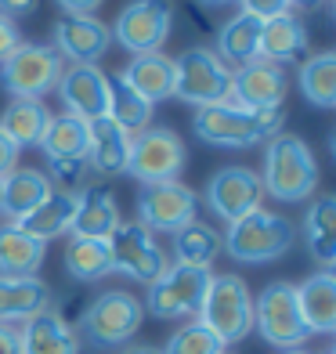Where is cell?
Returning <instances> with one entry per match:
<instances>
[{"instance_id": "obj_12", "label": "cell", "mask_w": 336, "mask_h": 354, "mask_svg": "<svg viewBox=\"0 0 336 354\" xmlns=\"http://www.w3.org/2000/svg\"><path fill=\"white\" fill-rule=\"evenodd\" d=\"M170 22H174L170 0H131L120 11L116 26H112V40L127 47L134 58L156 55V51H163V44L170 37Z\"/></svg>"}, {"instance_id": "obj_38", "label": "cell", "mask_w": 336, "mask_h": 354, "mask_svg": "<svg viewBox=\"0 0 336 354\" xmlns=\"http://www.w3.org/2000/svg\"><path fill=\"white\" fill-rule=\"evenodd\" d=\"M37 8H40V0H0V15L15 26L29 19V15H37Z\"/></svg>"}, {"instance_id": "obj_9", "label": "cell", "mask_w": 336, "mask_h": 354, "mask_svg": "<svg viewBox=\"0 0 336 354\" xmlns=\"http://www.w3.org/2000/svg\"><path fill=\"white\" fill-rule=\"evenodd\" d=\"M185 141L170 127H145L141 134L131 138V159H127V174L141 185H163L178 181L185 170Z\"/></svg>"}, {"instance_id": "obj_46", "label": "cell", "mask_w": 336, "mask_h": 354, "mask_svg": "<svg viewBox=\"0 0 336 354\" xmlns=\"http://www.w3.org/2000/svg\"><path fill=\"white\" fill-rule=\"evenodd\" d=\"M279 354H308V351H300V347H293V351H279Z\"/></svg>"}, {"instance_id": "obj_42", "label": "cell", "mask_w": 336, "mask_h": 354, "mask_svg": "<svg viewBox=\"0 0 336 354\" xmlns=\"http://www.w3.org/2000/svg\"><path fill=\"white\" fill-rule=\"evenodd\" d=\"M0 354H22V336L15 326H4L0 322Z\"/></svg>"}, {"instance_id": "obj_10", "label": "cell", "mask_w": 336, "mask_h": 354, "mask_svg": "<svg viewBox=\"0 0 336 354\" xmlns=\"http://www.w3.org/2000/svg\"><path fill=\"white\" fill-rule=\"evenodd\" d=\"M214 271L210 268H185V264H170L163 275L149 286V297L141 300V308L149 315L174 322V318H192L199 315V304L206 297Z\"/></svg>"}, {"instance_id": "obj_41", "label": "cell", "mask_w": 336, "mask_h": 354, "mask_svg": "<svg viewBox=\"0 0 336 354\" xmlns=\"http://www.w3.org/2000/svg\"><path fill=\"white\" fill-rule=\"evenodd\" d=\"M15 167H19V149H15L4 134H0V181H4Z\"/></svg>"}, {"instance_id": "obj_6", "label": "cell", "mask_w": 336, "mask_h": 354, "mask_svg": "<svg viewBox=\"0 0 336 354\" xmlns=\"http://www.w3.org/2000/svg\"><path fill=\"white\" fill-rule=\"evenodd\" d=\"M62 69L66 62L51 44H22L0 62V87L11 94V102H40L58 87Z\"/></svg>"}, {"instance_id": "obj_36", "label": "cell", "mask_w": 336, "mask_h": 354, "mask_svg": "<svg viewBox=\"0 0 336 354\" xmlns=\"http://www.w3.org/2000/svg\"><path fill=\"white\" fill-rule=\"evenodd\" d=\"M163 354H224V344L203 326L199 318H192L178 333H170Z\"/></svg>"}, {"instance_id": "obj_8", "label": "cell", "mask_w": 336, "mask_h": 354, "mask_svg": "<svg viewBox=\"0 0 336 354\" xmlns=\"http://www.w3.org/2000/svg\"><path fill=\"white\" fill-rule=\"evenodd\" d=\"M253 329L264 336V344L279 351H293L308 344V326L297 308V286L293 282H271L253 300Z\"/></svg>"}, {"instance_id": "obj_40", "label": "cell", "mask_w": 336, "mask_h": 354, "mask_svg": "<svg viewBox=\"0 0 336 354\" xmlns=\"http://www.w3.org/2000/svg\"><path fill=\"white\" fill-rule=\"evenodd\" d=\"M55 4L66 11V15H76V19H84V15H94L105 0H55Z\"/></svg>"}, {"instance_id": "obj_39", "label": "cell", "mask_w": 336, "mask_h": 354, "mask_svg": "<svg viewBox=\"0 0 336 354\" xmlns=\"http://www.w3.org/2000/svg\"><path fill=\"white\" fill-rule=\"evenodd\" d=\"M22 44H26V40L19 37V26H15V22H8L4 15H0V62H4L8 55H15Z\"/></svg>"}, {"instance_id": "obj_34", "label": "cell", "mask_w": 336, "mask_h": 354, "mask_svg": "<svg viewBox=\"0 0 336 354\" xmlns=\"http://www.w3.org/2000/svg\"><path fill=\"white\" fill-rule=\"evenodd\" d=\"M221 253V235L203 221H192L174 232V261L185 268H210Z\"/></svg>"}, {"instance_id": "obj_1", "label": "cell", "mask_w": 336, "mask_h": 354, "mask_svg": "<svg viewBox=\"0 0 336 354\" xmlns=\"http://www.w3.org/2000/svg\"><path fill=\"white\" fill-rule=\"evenodd\" d=\"M282 123H286V105L253 112V109L224 102V105L196 109L192 131L199 134V141L214 145V149H253V145L282 134Z\"/></svg>"}, {"instance_id": "obj_33", "label": "cell", "mask_w": 336, "mask_h": 354, "mask_svg": "<svg viewBox=\"0 0 336 354\" xmlns=\"http://www.w3.org/2000/svg\"><path fill=\"white\" fill-rule=\"evenodd\" d=\"M109 120L120 127L127 138L141 134L145 127H152V105L141 98L138 91H131L120 76H109Z\"/></svg>"}, {"instance_id": "obj_31", "label": "cell", "mask_w": 336, "mask_h": 354, "mask_svg": "<svg viewBox=\"0 0 336 354\" xmlns=\"http://www.w3.org/2000/svg\"><path fill=\"white\" fill-rule=\"evenodd\" d=\"M261 19H253V15H235L232 22H224L221 37H217V58L224 66H246V62L261 58Z\"/></svg>"}, {"instance_id": "obj_5", "label": "cell", "mask_w": 336, "mask_h": 354, "mask_svg": "<svg viewBox=\"0 0 336 354\" xmlns=\"http://www.w3.org/2000/svg\"><path fill=\"white\" fill-rule=\"evenodd\" d=\"M199 322L217 340L228 347L246 340L253 329V297L250 286L239 275H214L206 286V297L199 304Z\"/></svg>"}, {"instance_id": "obj_20", "label": "cell", "mask_w": 336, "mask_h": 354, "mask_svg": "<svg viewBox=\"0 0 336 354\" xmlns=\"http://www.w3.org/2000/svg\"><path fill=\"white\" fill-rule=\"evenodd\" d=\"M55 192L51 177L44 170H33V167H15L4 181H0V214H8L11 224L22 221L37 210V206Z\"/></svg>"}, {"instance_id": "obj_47", "label": "cell", "mask_w": 336, "mask_h": 354, "mask_svg": "<svg viewBox=\"0 0 336 354\" xmlns=\"http://www.w3.org/2000/svg\"><path fill=\"white\" fill-rule=\"evenodd\" d=\"M326 354H336V351H326Z\"/></svg>"}, {"instance_id": "obj_11", "label": "cell", "mask_w": 336, "mask_h": 354, "mask_svg": "<svg viewBox=\"0 0 336 354\" xmlns=\"http://www.w3.org/2000/svg\"><path fill=\"white\" fill-rule=\"evenodd\" d=\"M134 214L145 232H163L174 235L185 224L199 221V196L181 181H163V185H141L134 196Z\"/></svg>"}, {"instance_id": "obj_23", "label": "cell", "mask_w": 336, "mask_h": 354, "mask_svg": "<svg viewBox=\"0 0 336 354\" xmlns=\"http://www.w3.org/2000/svg\"><path fill=\"white\" fill-rule=\"evenodd\" d=\"M73 217H76V192L73 188H55L51 196H47L40 206L29 217L15 221L26 235H33L37 243H51V239L66 235L73 228Z\"/></svg>"}, {"instance_id": "obj_14", "label": "cell", "mask_w": 336, "mask_h": 354, "mask_svg": "<svg viewBox=\"0 0 336 354\" xmlns=\"http://www.w3.org/2000/svg\"><path fill=\"white\" fill-rule=\"evenodd\" d=\"M203 196L214 217H221L224 224H235L239 217L261 210V196H264L261 174H253L250 167H221L206 181Z\"/></svg>"}, {"instance_id": "obj_2", "label": "cell", "mask_w": 336, "mask_h": 354, "mask_svg": "<svg viewBox=\"0 0 336 354\" xmlns=\"http://www.w3.org/2000/svg\"><path fill=\"white\" fill-rule=\"evenodd\" d=\"M261 188L279 203H304L318 188V159L311 145L297 134H275L264 149V177Z\"/></svg>"}, {"instance_id": "obj_43", "label": "cell", "mask_w": 336, "mask_h": 354, "mask_svg": "<svg viewBox=\"0 0 336 354\" xmlns=\"http://www.w3.org/2000/svg\"><path fill=\"white\" fill-rule=\"evenodd\" d=\"M123 354H163L159 347H149V344H141V347H127Z\"/></svg>"}, {"instance_id": "obj_17", "label": "cell", "mask_w": 336, "mask_h": 354, "mask_svg": "<svg viewBox=\"0 0 336 354\" xmlns=\"http://www.w3.org/2000/svg\"><path fill=\"white\" fill-rule=\"evenodd\" d=\"M55 91L66 112L76 120L94 123L109 116V76L98 66H66Z\"/></svg>"}, {"instance_id": "obj_28", "label": "cell", "mask_w": 336, "mask_h": 354, "mask_svg": "<svg viewBox=\"0 0 336 354\" xmlns=\"http://www.w3.org/2000/svg\"><path fill=\"white\" fill-rule=\"evenodd\" d=\"M304 51H308V26L297 15H279L261 26V58L286 66V62H297Z\"/></svg>"}, {"instance_id": "obj_45", "label": "cell", "mask_w": 336, "mask_h": 354, "mask_svg": "<svg viewBox=\"0 0 336 354\" xmlns=\"http://www.w3.org/2000/svg\"><path fill=\"white\" fill-rule=\"evenodd\" d=\"M290 4H297V8H318L322 0H290Z\"/></svg>"}, {"instance_id": "obj_37", "label": "cell", "mask_w": 336, "mask_h": 354, "mask_svg": "<svg viewBox=\"0 0 336 354\" xmlns=\"http://www.w3.org/2000/svg\"><path fill=\"white\" fill-rule=\"evenodd\" d=\"M290 0H243V15H253V19H279V15H290Z\"/></svg>"}, {"instance_id": "obj_4", "label": "cell", "mask_w": 336, "mask_h": 354, "mask_svg": "<svg viewBox=\"0 0 336 354\" xmlns=\"http://www.w3.org/2000/svg\"><path fill=\"white\" fill-rule=\"evenodd\" d=\"M297 243V228L290 217L271 214V210H253L228 224L221 239V250L239 264H271L286 257Z\"/></svg>"}, {"instance_id": "obj_25", "label": "cell", "mask_w": 336, "mask_h": 354, "mask_svg": "<svg viewBox=\"0 0 336 354\" xmlns=\"http://www.w3.org/2000/svg\"><path fill=\"white\" fill-rule=\"evenodd\" d=\"M47 246L26 235L19 224H0V275L4 279H33L44 264Z\"/></svg>"}, {"instance_id": "obj_22", "label": "cell", "mask_w": 336, "mask_h": 354, "mask_svg": "<svg viewBox=\"0 0 336 354\" xmlns=\"http://www.w3.org/2000/svg\"><path fill=\"white\" fill-rule=\"evenodd\" d=\"M37 149L47 156V163H87V149H91V123L69 116H51L47 131L40 138Z\"/></svg>"}, {"instance_id": "obj_24", "label": "cell", "mask_w": 336, "mask_h": 354, "mask_svg": "<svg viewBox=\"0 0 336 354\" xmlns=\"http://www.w3.org/2000/svg\"><path fill=\"white\" fill-rule=\"evenodd\" d=\"M120 80L131 91H138L149 105L174 98V58H167L163 51L156 55H138L131 66L120 73Z\"/></svg>"}, {"instance_id": "obj_15", "label": "cell", "mask_w": 336, "mask_h": 354, "mask_svg": "<svg viewBox=\"0 0 336 354\" xmlns=\"http://www.w3.org/2000/svg\"><path fill=\"white\" fill-rule=\"evenodd\" d=\"M286 91H290V76H286V69L275 66V62H268V58H253V62H246V66H239L232 73L228 102L243 105V109H253V112L282 109Z\"/></svg>"}, {"instance_id": "obj_35", "label": "cell", "mask_w": 336, "mask_h": 354, "mask_svg": "<svg viewBox=\"0 0 336 354\" xmlns=\"http://www.w3.org/2000/svg\"><path fill=\"white\" fill-rule=\"evenodd\" d=\"M300 91L315 109L336 105V51H318L300 62Z\"/></svg>"}, {"instance_id": "obj_16", "label": "cell", "mask_w": 336, "mask_h": 354, "mask_svg": "<svg viewBox=\"0 0 336 354\" xmlns=\"http://www.w3.org/2000/svg\"><path fill=\"white\" fill-rule=\"evenodd\" d=\"M51 47L69 66H98L112 47V29L94 15H84V19L62 15L51 29Z\"/></svg>"}, {"instance_id": "obj_13", "label": "cell", "mask_w": 336, "mask_h": 354, "mask_svg": "<svg viewBox=\"0 0 336 354\" xmlns=\"http://www.w3.org/2000/svg\"><path fill=\"white\" fill-rule=\"evenodd\" d=\"M109 253H112V271H120V275L141 286H152L170 268L167 253L156 246L152 232H145L138 221H120V228L109 235Z\"/></svg>"}, {"instance_id": "obj_26", "label": "cell", "mask_w": 336, "mask_h": 354, "mask_svg": "<svg viewBox=\"0 0 336 354\" xmlns=\"http://www.w3.org/2000/svg\"><path fill=\"white\" fill-rule=\"evenodd\" d=\"M44 308H51V286L44 279H4L0 275V322H29L40 315Z\"/></svg>"}, {"instance_id": "obj_44", "label": "cell", "mask_w": 336, "mask_h": 354, "mask_svg": "<svg viewBox=\"0 0 336 354\" xmlns=\"http://www.w3.org/2000/svg\"><path fill=\"white\" fill-rule=\"evenodd\" d=\"M203 8H224V4H235V0H199Z\"/></svg>"}, {"instance_id": "obj_3", "label": "cell", "mask_w": 336, "mask_h": 354, "mask_svg": "<svg viewBox=\"0 0 336 354\" xmlns=\"http://www.w3.org/2000/svg\"><path fill=\"white\" fill-rule=\"evenodd\" d=\"M141 322H145V308H141V300L134 293H127V289H105L80 315L76 336H80V344H87L94 351H116L134 340Z\"/></svg>"}, {"instance_id": "obj_27", "label": "cell", "mask_w": 336, "mask_h": 354, "mask_svg": "<svg viewBox=\"0 0 336 354\" xmlns=\"http://www.w3.org/2000/svg\"><path fill=\"white\" fill-rule=\"evenodd\" d=\"M127 159H131V138H127L109 116L91 123V149L87 163L98 170L102 177H123Z\"/></svg>"}, {"instance_id": "obj_7", "label": "cell", "mask_w": 336, "mask_h": 354, "mask_svg": "<svg viewBox=\"0 0 336 354\" xmlns=\"http://www.w3.org/2000/svg\"><path fill=\"white\" fill-rule=\"evenodd\" d=\"M232 91V69L210 51V47H188L174 58V94L192 105H224Z\"/></svg>"}, {"instance_id": "obj_29", "label": "cell", "mask_w": 336, "mask_h": 354, "mask_svg": "<svg viewBox=\"0 0 336 354\" xmlns=\"http://www.w3.org/2000/svg\"><path fill=\"white\" fill-rule=\"evenodd\" d=\"M304 235H308V253L315 257V264H322V271H329L336 264V199L333 196H318L308 206Z\"/></svg>"}, {"instance_id": "obj_48", "label": "cell", "mask_w": 336, "mask_h": 354, "mask_svg": "<svg viewBox=\"0 0 336 354\" xmlns=\"http://www.w3.org/2000/svg\"><path fill=\"white\" fill-rule=\"evenodd\" d=\"M224 354H228V351H224Z\"/></svg>"}, {"instance_id": "obj_19", "label": "cell", "mask_w": 336, "mask_h": 354, "mask_svg": "<svg viewBox=\"0 0 336 354\" xmlns=\"http://www.w3.org/2000/svg\"><path fill=\"white\" fill-rule=\"evenodd\" d=\"M120 206H116V196L109 188H84L76 192V217H73V228L69 235L76 239H102L109 243V235L120 228Z\"/></svg>"}, {"instance_id": "obj_30", "label": "cell", "mask_w": 336, "mask_h": 354, "mask_svg": "<svg viewBox=\"0 0 336 354\" xmlns=\"http://www.w3.org/2000/svg\"><path fill=\"white\" fill-rule=\"evenodd\" d=\"M47 123H51V112H47L44 102H11L0 112V134H4L19 152L40 145Z\"/></svg>"}, {"instance_id": "obj_32", "label": "cell", "mask_w": 336, "mask_h": 354, "mask_svg": "<svg viewBox=\"0 0 336 354\" xmlns=\"http://www.w3.org/2000/svg\"><path fill=\"white\" fill-rule=\"evenodd\" d=\"M66 271L76 282H102L112 275V253L102 239H76L66 243Z\"/></svg>"}, {"instance_id": "obj_21", "label": "cell", "mask_w": 336, "mask_h": 354, "mask_svg": "<svg viewBox=\"0 0 336 354\" xmlns=\"http://www.w3.org/2000/svg\"><path fill=\"white\" fill-rule=\"evenodd\" d=\"M297 308L308 333H333L336 329V275L315 271L297 286Z\"/></svg>"}, {"instance_id": "obj_18", "label": "cell", "mask_w": 336, "mask_h": 354, "mask_svg": "<svg viewBox=\"0 0 336 354\" xmlns=\"http://www.w3.org/2000/svg\"><path fill=\"white\" fill-rule=\"evenodd\" d=\"M22 354H80V336L76 329L62 318L55 308H44L29 322H22Z\"/></svg>"}]
</instances>
